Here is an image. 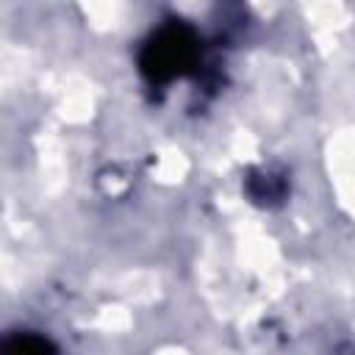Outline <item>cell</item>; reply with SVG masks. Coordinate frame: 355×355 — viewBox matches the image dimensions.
<instances>
[{
    "label": "cell",
    "instance_id": "1",
    "mask_svg": "<svg viewBox=\"0 0 355 355\" xmlns=\"http://www.w3.org/2000/svg\"><path fill=\"white\" fill-rule=\"evenodd\" d=\"M197 36L186 25H166L161 28L147 47L141 50V72L150 80H169L183 75L197 61Z\"/></svg>",
    "mask_w": 355,
    "mask_h": 355
},
{
    "label": "cell",
    "instance_id": "2",
    "mask_svg": "<svg viewBox=\"0 0 355 355\" xmlns=\"http://www.w3.org/2000/svg\"><path fill=\"white\" fill-rule=\"evenodd\" d=\"M250 194L258 202H272V200H280L283 183L277 178H272V175H252L250 178Z\"/></svg>",
    "mask_w": 355,
    "mask_h": 355
},
{
    "label": "cell",
    "instance_id": "3",
    "mask_svg": "<svg viewBox=\"0 0 355 355\" xmlns=\"http://www.w3.org/2000/svg\"><path fill=\"white\" fill-rule=\"evenodd\" d=\"M6 355H50V344L39 336H19L6 347Z\"/></svg>",
    "mask_w": 355,
    "mask_h": 355
}]
</instances>
